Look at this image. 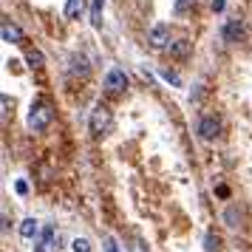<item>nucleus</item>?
Instances as JSON below:
<instances>
[{"label":"nucleus","instance_id":"nucleus-4","mask_svg":"<svg viewBox=\"0 0 252 252\" xmlns=\"http://www.w3.org/2000/svg\"><path fill=\"white\" fill-rule=\"evenodd\" d=\"M60 250V232L57 227H46L37 235V250L34 252H57Z\"/></svg>","mask_w":252,"mask_h":252},{"label":"nucleus","instance_id":"nucleus-25","mask_svg":"<svg viewBox=\"0 0 252 252\" xmlns=\"http://www.w3.org/2000/svg\"><path fill=\"white\" fill-rule=\"evenodd\" d=\"M216 193H218V195H221V198H227V195H229V190H227V187H224V184H221V187H218Z\"/></svg>","mask_w":252,"mask_h":252},{"label":"nucleus","instance_id":"nucleus-22","mask_svg":"<svg viewBox=\"0 0 252 252\" xmlns=\"http://www.w3.org/2000/svg\"><path fill=\"white\" fill-rule=\"evenodd\" d=\"M14 190H17L20 195H26V193H29V184H26V182H17V184H14Z\"/></svg>","mask_w":252,"mask_h":252},{"label":"nucleus","instance_id":"nucleus-10","mask_svg":"<svg viewBox=\"0 0 252 252\" xmlns=\"http://www.w3.org/2000/svg\"><path fill=\"white\" fill-rule=\"evenodd\" d=\"M20 235H23V238H37V235H40V224H37L34 218H26L23 224H20Z\"/></svg>","mask_w":252,"mask_h":252},{"label":"nucleus","instance_id":"nucleus-12","mask_svg":"<svg viewBox=\"0 0 252 252\" xmlns=\"http://www.w3.org/2000/svg\"><path fill=\"white\" fill-rule=\"evenodd\" d=\"M102 9H105V0H91V26L94 29L102 26Z\"/></svg>","mask_w":252,"mask_h":252},{"label":"nucleus","instance_id":"nucleus-11","mask_svg":"<svg viewBox=\"0 0 252 252\" xmlns=\"http://www.w3.org/2000/svg\"><path fill=\"white\" fill-rule=\"evenodd\" d=\"M82 12H85V0H68L65 3V17L68 20H77Z\"/></svg>","mask_w":252,"mask_h":252},{"label":"nucleus","instance_id":"nucleus-2","mask_svg":"<svg viewBox=\"0 0 252 252\" xmlns=\"http://www.w3.org/2000/svg\"><path fill=\"white\" fill-rule=\"evenodd\" d=\"M51 119H54L51 105H46V102L32 105V111H29V127H32V130H46V127L51 125Z\"/></svg>","mask_w":252,"mask_h":252},{"label":"nucleus","instance_id":"nucleus-19","mask_svg":"<svg viewBox=\"0 0 252 252\" xmlns=\"http://www.w3.org/2000/svg\"><path fill=\"white\" fill-rule=\"evenodd\" d=\"M130 252H148V250H145V241L133 238V241H130Z\"/></svg>","mask_w":252,"mask_h":252},{"label":"nucleus","instance_id":"nucleus-15","mask_svg":"<svg viewBox=\"0 0 252 252\" xmlns=\"http://www.w3.org/2000/svg\"><path fill=\"white\" fill-rule=\"evenodd\" d=\"M170 51L176 54V57H187V51H190V43H187V40H179L176 46H170Z\"/></svg>","mask_w":252,"mask_h":252},{"label":"nucleus","instance_id":"nucleus-5","mask_svg":"<svg viewBox=\"0 0 252 252\" xmlns=\"http://www.w3.org/2000/svg\"><path fill=\"white\" fill-rule=\"evenodd\" d=\"M127 88V74L122 68H111L105 74V91L108 94H119Z\"/></svg>","mask_w":252,"mask_h":252},{"label":"nucleus","instance_id":"nucleus-18","mask_svg":"<svg viewBox=\"0 0 252 252\" xmlns=\"http://www.w3.org/2000/svg\"><path fill=\"white\" fill-rule=\"evenodd\" d=\"M161 77H164V80H167V82H173L176 88L182 85V80H179V74H173V71H161Z\"/></svg>","mask_w":252,"mask_h":252},{"label":"nucleus","instance_id":"nucleus-8","mask_svg":"<svg viewBox=\"0 0 252 252\" xmlns=\"http://www.w3.org/2000/svg\"><path fill=\"white\" fill-rule=\"evenodd\" d=\"M221 34H224V40H227V43H238V40H244V23H238V20H229V23L221 29Z\"/></svg>","mask_w":252,"mask_h":252},{"label":"nucleus","instance_id":"nucleus-16","mask_svg":"<svg viewBox=\"0 0 252 252\" xmlns=\"http://www.w3.org/2000/svg\"><path fill=\"white\" fill-rule=\"evenodd\" d=\"M190 6H195V0H176V6H173V12L176 14H184Z\"/></svg>","mask_w":252,"mask_h":252},{"label":"nucleus","instance_id":"nucleus-3","mask_svg":"<svg viewBox=\"0 0 252 252\" xmlns=\"http://www.w3.org/2000/svg\"><path fill=\"white\" fill-rule=\"evenodd\" d=\"M195 133L201 139H207V142H213V139L221 133V119L213 114H204L201 119H198V125H195Z\"/></svg>","mask_w":252,"mask_h":252},{"label":"nucleus","instance_id":"nucleus-17","mask_svg":"<svg viewBox=\"0 0 252 252\" xmlns=\"http://www.w3.org/2000/svg\"><path fill=\"white\" fill-rule=\"evenodd\" d=\"M204 244H207V252H216V250H218V244H221V241H218L216 235H207V238H204Z\"/></svg>","mask_w":252,"mask_h":252},{"label":"nucleus","instance_id":"nucleus-24","mask_svg":"<svg viewBox=\"0 0 252 252\" xmlns=\"http://www.w3.org/2000/svg\"><path fill=\"white\" fill-rule=\"evenodd\" d=\"M213 12H224V0H213Z\"/></svg>","mask_w":252,"mask_h":252},{"label":"nucleus","instance_id":"nucleus-20","mask_svg":"<svg viewBox=\"0 0 252 252\" xmlns=\"http://www.w3.org/2000/svg\"><path fill=\"white\" fill-rule=\"evenodd\" d=\"M229 221V227H238V218H235V207H232V210H227V216H224Z\"/></svg>","mask_w":252,"mask_h":252},{"label":"nucleus","instance_id":"nucleus-23","mask_svg":"<svg viewBox=\"0 0 252 252\" xmlns=\"http://www.w3.org/2000/svg\"><path fill=\"white\" fill-rule=\"evenodd\" d=\"M6 116H9V96L3 94V119H6Z\"/></svg>","mask_w":252,"mask_h":252},{"label":"nucleus","instance_id":"nucleus-21","mask_svg":"<svg viewBox=\"0 0 252 252\" xmlns=\"http://www.w3.org/2000/svg\"><path fill=\"white\" fill-rule=\"evenodd\" d=\"M105 252H119V247H116L114 238H105Z\"/></svg>","mask_w":252,"mask_h":252},{"label":"nucleus","instance_id":"nucleus-14","mask_svg":"<svg viewBox=\"0 0 252 252\" xmlns=\"http://www.w3.org/2000/svg\"><path fill=\"white\" fill-rule=\"evenodd\" d=\"M71 252H91V241L88 238H74L71 241Z\"/></svg>","mask_w":252,"mask_h":252},{"label":"nucleus","instance_id":"nucleus-9","mask_svg":"<svg viewBox=\"0 0 252 252\" xmlns=\"http://www.w3.org/2000/svg\"><path fill=\"white\" fill-rule=\"evenodd\" d=\"M71 74H80V77H88V71H91V65H88V60L82 57V54H71Z\"/></svg>","mask_w":252,"mask_h":252},{"label":"nucleus","instance_id":"nucleus-1","mask_svg":"<svg viewBox=\"0 0 252 252\" xmlns=\"http://www.w3.org/2000/svg\"><path fill=\"white\" fill-rule=\"evenodd\" d=\"M88 130H91L94 136L111 133V130H114V114H111V108L96 105V108L91 111V119H88Z\"/></svg>","mask_w":252,"mask_h":252},{"label":"nucleus","instance_id":"nucleus-13","mask_svg":"<svg viewBox=\"0 0 252 252\" xmlns=\"http://www.w3.org/2000/svg\"><path fill=\"white\" fill-rule=\"evenodd\" d=\"M26 63H29V68H40V65H43V54H40L37 48H29V51H26Z\"/></svg>","mask_w":252,"mask_h":252},{"label":"nucleus","instance_id":"nucleus-6","mask_svg":"<svg viewBox=\"0 0 252 252\" xmlns=\"http://www.w3.org/2000/svg\"><path fill=\"white\" fill-rule=\"evenodd\" d=\"M148 43L153 48H164L167 43H170V26H167V23H156L148 32Z\"/></svg>","mask_w":252,"mask_h":252},{"label":"nucleus","instance_id":"nucleus-7","mask_svg":"<svg viewBox=\"0 0 252 252\" xmlns=\"http://www.w3.org/2000/svg\"><path fill=\"white\" fill-rule=\"evenodd\" d=\"M0 37H3V43H23V32L12 20H3L0 23Z\"/></svg>","mask_w":252,"mask_h":252}]
</instances>
